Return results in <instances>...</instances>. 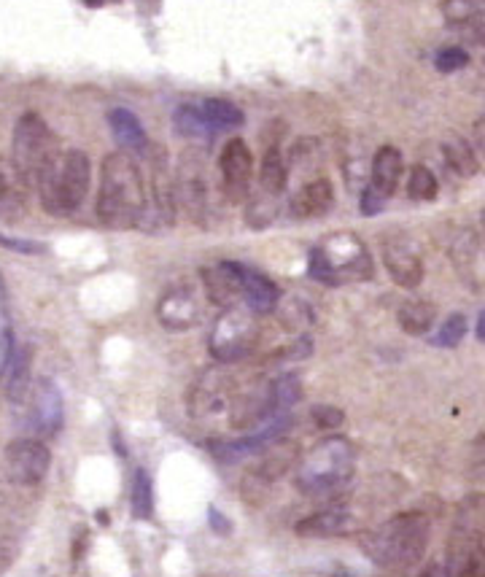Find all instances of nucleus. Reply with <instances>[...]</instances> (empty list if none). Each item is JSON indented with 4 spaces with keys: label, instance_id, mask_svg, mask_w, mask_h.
Returning a JSON list of instances; mask_svg holds the SVG:
<instances>
[{
    "label": "nucleus",
    "instance_id": "nucleus-43",
    "mask_svg": "<svg viewBox=\"0 0 485 577\" xmlns=\"http://www.w3.org/2000/svg\"><path fill=\"white\" fill-rule=\"evenodd\" d=\"M383 203H386V197L378 195L372 187H364L362 192V200H359V208H362L364 216H375L383 208Z\"/></svg>",
    "mask_w": 485,
    "mask_h": 577
},
{
    "label": "nucleus",
    "instance_id": "nucleus-45",
    "mask_svg": "<svg viewBox=\"0 0 485 577\" xmlns=\"http://www.w3.org/2000/svg\"><path fill=\"white\" fill-rule=\"evenodd\" d=\"M472 135H475V149L480 151V154L485 157V116H483V119H477Z\"/></svg>",
    "mask_w": 485,
    "mask_h": 577
},
{
    "label": "nucleus",
    "instance_id": "nucleus-1",
    "mask_svg": "<svg viewBox=\"0 0 485 577\" xmlns=\"http://www.w3.org/2000/svg\"><path fill=\"white\" fill-rule=\"evenodd\" d=\"M146 216V187L130 151H111L100 165L97 219L108 230H133Z\"/></svg>",
    "mask_w": 485,
    "mask_h": 577
},
{
    "label": "nucleus",
    "instance_id": "nucleus-11",
    "mask_svg": "<svg viewBox=\"0 0 485 577\" xmlns=\"http://www.w3.org/2000/svg\"><path fill=\"white\" fill-rule=\"evenodd\" d=\"M221 189L230 203H243L251 195V178H254V154L246 141L232 138L219 157Z\"/></svg>",
    "mask_w": 485,
    "mask_h": 577
},
{
    "label": "nucleus",
    "instance_id": "nucleus-46",
    "mask_svg": "<svg viewBox=\"0 0 485 577\" xmlns=\"http://www.w3.org/2000/svg\"><path fill=\"white\" fill-rule=\"evenodd\" d=\"M0 243H3V246H9V249L27 251V254H33V251H38V246H33V243H25V240H6V238H0Z\"/></svg>",
    "mask_w": 485,
    "mask_h": 577
},
{
    "label": "nucleus",
    "instance_id": "nucleus-20",
    "mask_svg": "<svg viewBox=\"0 0 485 577\" xmlns=\"http://www.w3.org/2000/svg\"><path fill=\"white\" fill-rule=\"evenodd\" d=\"M27 184L17 165L6 157H0V222L14 224L25 216Z\"/></svg>",
    "mask_w": 485,
    "mask_h": 577
},
{
    "label": "nucleus",
    "instance_id": "nucleus-16",
    "mask_svg": "<svg viewBox=\"0 0 485 577\" xmlns=\"http://www.w3.org/2000/svg\"><path fill=\"white\" fill-rule=\"evenodd\" d=\"M203 289L208 302L219 308H232L243 300V265L240 262H216L203 267Z\"/></svg>",
    "mask_w": 485,
    "mask_h": 577
},
{
    "label": "nucleus",
    "instance_id": "nucleus-47",
    "mask_svg": "<svg viewBox=\"0 0 485 577\" xmlns=\"http://www.w3.org/2000/svg\"><path fill=\"white\" fill-rule=\"evenodd\" d=\"M208 518H211L213 526H216V532H219V534H227V532H230V524H227V521L221 518L219 510H213V507H211V513H208Z\"/></svg>",
    "mask_w": 485,
    "mask_h": 577
},
{
    "label": "nucleus",
    "instance_id": "nucleus-38",
    "mask_svg": "<svg viewBox=\"0 0 485 577\" xmlns=\"http://www.w3.org/2000/svg\"><path fill=\"white\" fill-rule=\"evenodd\" d=\"M464 335H467V319H464L461 313H453V316L445 319V324H442L440 332H437L434 343L440 348H453L459 346L461 340H464Z\"/></svg>",
    "mask_w": 485,
    "mask_h": 577
},
{
    "label": "nucleus",
    "instance_id": "nucleus-39",
    "mask_svg": "<svg viewBox=\"0 0 485 577\" xmlns=\"http://www.w3.org/2000/svg\"><path fill=\"white\" fill-rule=\"evenodd\" d=\"M434 65H437V71L440 73H456L469 65V52L467 49H461V46H448V49L437 52Z\"/></svg>",
    "mask_w": 485,
    "mask_h": 577
},
{
    "label": "nucleus",
    "instance_id": "nucleus-5",
    "mask_svg": "<svg viewBox=\"0 0 485 577\" xmlns=\"http://www.w3.org/2000/svg\"><path fill=\"white\" fill-rule=\"evenodd\" d=\"M308 273L310 278L327 286L370 281L372 259L362 240H356L353 235H332L310 251Z\"/></svg>",
    "mask_w": 485,
    "mask_h": 577
},
{
    "label": "nucleus",
    "instance_id": "nucleus-3",
    "mask_svg": "<svg viewBox=\"0 0 485 577\" xmlns=\"http://www.w3.org/2000/svg\"><path fill=\"white\" fill-rule=\"evenodd\" d=\"M356 472V445L348 437H324L294 467V486L305 497H329L348 486Z\"/></svg>",
    "mask_w": 485,
    "mask_h": 577
},
{
    "label": "nucleus",
    "instance_id": "nucleus-28",
    "mask_svg": "<svg viewBox=\"0 0 485 577\" xmlns=\"http://www.w3.org/2000/svg\"><path fill=\"white\" fill-rule=\"evenodd\" d=\"M173 127L181 138H192V141H208L216 135V127L211 125V119L205 114L203 106L194 103H184L176 108L173 114Z\"/></svg>",
    "mask_w": 485,
    "mask_h": 577
},
{
    "label": "nucleus",
    "instance_id": "nucleus-21",
    "mask_svg": "<svg viewBox=\"0 0 485 577\" xmlns=\"http://www.w3.org/2000/svg\"><path fill=\"white\" fill-rule=\"evenodd\" d=\"M335 205V189L332 181L324 176H316L305 181L297 195L291 197V214L297 219H321L329 214V208Z\"/></svg>",
    "mask_w": 485,
    "mask_h": 577
},
{
    "label": "nucleus",
    "instance_id": "nucleus-27",
    "mask_svg": "<svg viewBox=\"0 0 485 577\" xmlns=\"http://www.w3.org/2000/svg\"><path fill=\"white\" fill-rule=\"evenodd\" d=\"M108 125H111V133L119 141L122 151H146L149 149V138H146V130H143L141 119L127 111V108H114L108 114Z\"/></svg>",
    "mask_w": 485,
    "mask_h": 577
},
{
    "label": "nucleus",
    "instance_id": "nucleus-6",
    "mask_svg": "<svg viewBox=\"0 0 485 577\" xmlns=\"http://www.w3.org/2000/svg\"><path fill=\"white\" fill-rule=\"evenodd\" d=\"M92 165L81 149L62 151V157L38 187L41 205L52 216H71L79 211L89 195Z\"/></svg>",
    "mask_w": 485,
    "mask_h": 577
},
{
    "label": "nucleus",
    "instance_id": "nucleus-26",
    "mask_svg": "<svg viewBox=\"0 0 485 577\" xmlns=\"http://www.w3.org/2000/svg\"><path fill=\"white\" fill-rule=\"evenodd\" d=\"M33 421L44 435H54L62 424V397L52 381H38L36 402H33Z\"/></svg>",
    "mask_w": 485,
    "mask_h": 577
},
{
    "label": "nucleus",
    "instance_id": "nucleus-8",
    "mask_svg": "<svg viewBox=\"0 0 485 577\" xmlns=\"http://www.w3.org/2000/svg\"><path fill=\"white\" fill-rule=\"evenodd\" d=\"M480 545H485V494H469L461 499L448 540L450 572H456Z\"/></svg>",
    "mask_w": 485,
    "mask_h": 577
},
{
    "label": "nucleus",
    "instance_id": "nucleus-15",
    "mask_svg": "<svg viewBox=\"0 0 485 577\" xmlns=\"http://www.w3.org/2000/svg\"><path fill=\"white\" fill-rule=\"evenodd\" d=\"M273 416V381L251 383L232 394L230 424L235 429H248Z\"/></svg>",
    "mask_w": 485,
    "mask_h": 577
},
{
    "label": "nucleus",
    "instance_id": "nucleus-9",
    "mask_svg": "<svg viewBox=\"0 0 485 577\" xmlns=\"http://www.w3.org/2000/svg\"><path fill=\"white\" fill-rule=\"evenodd\" d=\"M176 197L178 208H184L186 216L197 224H208L211 216V181L205 160L194 151H186L176 168Z\"/></svg>",
    "mask_w": 485,
    "mask_h": 577
},
{
    "label": "nucleus",
    "instance_id": "nucleus-36",
    "mask_svg": "<svg viewBox=\"0 0 485 577\" xmlns=\"http://www.w3.org/2000/svg\"><path fill=\"white\" fill-rule=\"evenodd\" d=\"M133 513H135V518H151V515H154V491H151V478L143 470L133 472Z\"/></svg>",
    "mask_w": 485,
    "mask_h": 577
},
{
    "label": "nucleus",
    "instance_id": "nucleus-49",
    "mask_svg": "<svg viewBox=\"0 0 485 577\" xmlns=\"http://www.w3.org/2000/svg\"><path fill=\"white\" fill-rule=\"evenodd\" d=\"M477 338L485 343V311L480 313V319H477Z\"/></svg>",
    "mask_w": 485,
    "mask_h": 577
},
{
    "label": "nucleus",
    "instance_id": "nucleus-37",
    "mask_svg": "<svg viewBox=\"0 0 485 577\" xmlns=\"http://www.w3.org/2000/svg\"><path fill=\"white\" fill-rule=\"evenodd\" d=\"M281 321L289 332L300 335L302 329H308L313 324V313H310V308L302 300H289L281 305Z\"/></svg>",
    "mask_w": 485,
    "mask_h": 577
},
{
    "label": "nucleus",
    "instance_id": "nucleus-31",
    "mask_svg": "<svg viewBox=\"0 0 485 577\" xmlns=\"http://www.w3.org/2000/svg\"><path fill=\"white\" fill-rule=\"evenodd\" d=\"M442 154H445V162H448L453 173H459L461 178L477 176V170H480L477 154L461 135H448L445 143H442Z\"/></svg>",
    "mask_w": 485,
    "mask_h": 577
},
{
    "label": "nucleus",
    "instance_id": "nucleus-23",
    "mask_svg": "<svg viewBox=\"0 0 485 577\" xmlns=\"http://www.w3.org/2000/svg\"><path fill=\"white\" fill-rule=\"evenodd\" d=\"M402 173H405L402 151H399L397 146H383V149L375 151V157H372L370 187L388 200V197L397 192Z\"/></svg>",
    "mask_w": 485,
    "mask_h": 577
},
{
    "label": "nucleus",
    "instance_id": "nucleus-40",
    "mask_svg": "<svg viewBox=\"0 0 485 577\" xmlns=\"http://www.w3.org/2000/svg\"><path fill=\"white\" fill-rule=\"evenodd\" d=\"M467 475L472 483H485V432L477 435L472 445H469Z\"/></svg>",
    "mask_w": 485,
    "mask_h": 577
},
{
    "label": "nucleus",
    "instance_id": "nucleus-34",
    "mask_svg": "<svg viewBox=\"0 0 485 577\" xmlns=\"http://www.w3.org/2000/svg\"><path fill=\"white\" fill-rule=\"evenodd\" d=\"M302 397L300 381L294 375H281L273 381V416H281Z\"/></svg>",
    "mask_w": 485,
    "mask_h": 577
},
{
    "label": "nucleus",
    "instance_id": "nucleus-2",
    "mask_svg": "<svg viewBox=\"0 0 485 577\" xmlns=\"http://www.w3.org/2000/svg\"><path fill=\"white\" fill-rule=\"evenodd\" d=\"M432 540V521L418 510L399 513L362 537L364 553L378 567L410 569L424 559Z\"/></svg>",
    "mask_w": 485,
    "mask_h": 577
},
{
    "label": "nucleus",
    "instance_id": "nucleus-24",
    "mask_svg": "<svg viewBox=\"0 0 485 577\" xmlns=\"http://www.w3.org/2000/svg\"><path fill=\"white\" fill-rule=\"evenodd\" d=\"M243 300H246V308L265 316V313H273L278 308L281 292L265 273L243 265Z\"/></svg>",
    "mask_w": 485,
    "mask_h": 577
},
{
    "label": "nucleus",
    "instance_id": "nucleus-35",
    "mask_svg": "<svg viewBox=\"0 0 485 577\" xmlns=\"http://www.w3.org/2000/svg\"><path fill=\"white\" fill-rule=\"evenodd\" d=\"M270 480L262 478L256 470H248L240 480V497L246 502L248 507H262L270 499Z\"/></svg>",
    "mask_w": 485,
    "mask_h": 577
},
{
    "label": "nucleus",
    "instance_id": "nucleus-14",
    "mask_svg": "<svg viewBox=\"0 0 485 577\" xmlns=\"http://www.w3.org/2000/svg\"><path fill=\"white\" fill-rule=\"evenodd\" d=\"M157 316L162 321V327L168 329H192L203 319V302L197 289L189 284H178L165 292V297L159 300Z\"/></svg>",
    "mask_w": 485,
    "mask_h": 577
},
{
    "label": "nucleus",
    "instance_id": "nucleus-4",
    "mask_svg": "<svg viewBox=\"0 0 485 577\" xmlns=\"http://www.w3.org/2000/svg\"><path fill=\"white\" fill-rule=\"evenodd\" d=\"M11 151H14L11 162L17 165L30 189L41 187L44 178L52 173V168L62 157L57 135L52 133V127L46 125L44 116L36 114V111H27L17 119Z\"/></svg>",
    "mask_w": 485,
    "mask_h": 577
},
{
    "label": "nucleus",
    "instance_id": "nucleus-7",
    "mask_svg": "<svg viewBox=\"0 0 485 577\" xmlns=\"http://www.w3.org/2000/svg\"><path fill=\"white\" fill-rule=\"evenodd\" d=\"M256 335H259V329H256L254 311L232 305V308H224L219 319L213 321L208 351L221 364L240 362V359H246L251 354Z\"/></svg>",
    "mask_w": 485,
    "mask_h": 577
},
{
    "label": "nucleus",
    "instance_id": "nucleus-25",
    "mask_svg": "<svg viewBox=\"0 0 485 577\" xmlns=\"http://www.w3.org/2000/svg\"><path fill=\"white\" fill-rule=\"evenodd\" d=\"M30 386H33V351L30 346H17L6 373V397L14 405H22L30 394Z\"/></svg>",
    "mask_w": 485,
    "mask_h": 577
},
{
    "label": "nucleus",
    "instance_id": "nucleus-44",
    "mask_svg": "<svg viewBox=\"0 0 485 577\" xmlns=\"http://www.w3.org/2000/svg\"><path fill=\"white\" fill-rule=\"evenodd\" d=\"M14 559H17V548H14L9 540H3V537H0V575L9 569L11 564H14Z\"/></svg>",
    "mask_w": 485,
    "mask_h": 577
},
{
    "label": "nucleus",
    "instance_id": "nucleus-41",
    "mask_svg": "<svg viewBox=\"0 0 485 577\" xmlns=\"http://www.w3.org/2000/svg\"><path fill=\"white\" fill-rule=\"evenodd\" d=\"M310 416H313V424L318 429H337L345 421V413L335 408V405H318V408H313Z\"/></svg>",
    "mask_w": 485,
    "mask_h": 577
},
{
    "label": "nucleus",
    "instance_id": "nucleus-19",
    "mask_svg": "<svg viewBox=\"0 0 485 577\" xmlns=\"http://www.w3.org/2000/svg\"><path fill=\"white\" fill-rule=\"evenodd\" d=\"M356 529V518L345 507H329L318 513L305 515L302 521L294 524V532L308 540H329V537H345Z\"/></svg>",
    "mask_w": 485,
    "mask_h": 577
},
{
    "label": "nucleus",
    "instance_id": "nucleus-33",
    "mask_svg": "<svg viewBox=\"0 0 485 577\" xmlns=\"http://www.w3.org/2000/svg\"><path fill=\"white\" fill-rule=\"evenodd\" d=\"M437 192H440L437 176L429 168H424V165H415L410 170V176H407V195L418 200V203H429V200L437 197Z\"/></svg>",
    "mask_w": 485,
    "mask_h": 577
},
{
    "label": "nucleus",
    "instance_id": "nucleus-10",
    "mask_svg": "<svg viewBox=\"0 0 485 577\" xmlns=\"http://www.w3.org/2000/svg\"><path fill=\"white\" fill-rule=\"evenodd\" d=\"M49 467H52V453L41 440H33V437L11 440L3 451V470L11 483H19V486L41 483Z\"/></svg>",
    "mask_w": 485,
    "mask_h": 577
},
{
    "label": "nucleus",
    "instance_id": "nucleus-50",
    "mask_svg": "<svg viewBox=\"0 0 485 577\" xmlns=\"http://www.w3.org/2000/svg\"><path fill=\"white\" fill-rule=\"evenodd\" d=\"M483 230H485V208H483Z\"/></svg>",
    "mask_w": 485,
    "mask_h": 577
},
{
    "label": "nucleus",
    "instance_id": "nucleus-13",
    "mask_svg": "<svg viewBox=\"0 0 485 577\" xmlns=\"http://www.w3.org/2000/svg\"><path fill=\"white\" fill-rule=\"evenodd\" d=\"M383 265L391 281L402 289H415L424 281V259L407 235H388L383 240Z\"/></svg>",
    "mask_w": 485,
    "mask_h": 577
},
{
    "label": "nucleus",
    "instance_id": "nucleus-18",
    "mask_svg": "<svg viewBox=\"0 0 485 577\" xmlns=\"http://www.w3.org/2000/svg\"><path fill=\"white\" fill-rule=\"evenodd\" d=\"M232 394H235V389H232L230 375L221 373V370H208L194 383L189 405L197 416H216L219 410L230 408Z\"/></svg>",
    "mask_w": 485,
    "mask_h": 577
},
{
    "label": "nucleus",
    "instance_id": "nucleus-12",
    "mask_svg": "<svg viewBox=\"0 0 485 577\" xmlns=\"http://www.w3.org/2000/svg\"><path fill=\"white\" fill-rule=\"evenodd\" d=\"M450 262L469 289L485 292V235L461 227L450 240Z\"/></svg>",
    "mask_w": 485,
    "mask_h": 577
},
{
    "label": "nucleus",
    "instance_id": "nucleus-17",
    "mask_svg": "<svg viewBox=\"0 0 485 577\" xmlns=\"http://www.w3.org/2000/svg\"><path fill=\"white\" fill-rule=\"evenodd\" d=\"M149 154V168H151V195H154V205H157L159 219L165 224H173L178 211V197H176V173L170 170L168 154L165 149H146Z\"/></svg>",
    "mask_w": 485,
    "mask_h": 577
},
{
    "label": "nucleus",
    "instance_id": "nucleus-22",
    "mask_svg": "<svg viewBox=\"0 0 485 577\" xmlns=\"http://www.w3.org/2000/svg\"><path fill=\"white\" fill-rule=\"evenodd\" d=\"M259 453H262V456H259V462H256L251 470L259 472V475L270 480V483L283 478L286 472L294 470L297 462H300V448H297V443L286 440V437H275V440H270Z\"/></svg>",
    "mask_w": 485,
    "mask_h": 577
},
{
    "label": "nucleus",
    "instance_id": "nucleus-30",
    "mask_svg": "<svg viewBox=\"0 0 485 577\" xmlns=\"http://www.w3.org/2000/svg\"><path fill=\"white\" fill-rule=\"evenodd\" d=\"M397 321L407 335H426L437 321V308L429 300H407L399 305Z\"/></svg>",
    "mask_w": 485,
    "mask_h": 577
},
{
    "label": "nucleus",
    "instance_id": "nucleus-32",
    "mask_svg": "<svg viewBox=\"0 0 485 577\" xmlns=\"http://www.w3.org/2000/svg\"><path fill=\"white\" fill-rule=\"evenodd\" d=\"M205 114L211 119V125L216 127V133H224V130H235V127L243 125V111H240L235 103L221 98H211L203 103Z\"/></svg>",
    "mask_w": 485,
    "mask_h": 577
},
{
    "label": "nucleus",
    "instance_id": "nucleus-29",
    "mask_svg": "<svg viewBox=\"0 0 485 577\" xmlns=\"http://www.w3.org/2000/svg\"><path fill=\"white\" fill-rule=\"evenodd\" d=\"M286 181H289V168H286L281 149L267 146L265 157H262V168H259V192L278 200L283 195V189H286Z\"/></svg>",
    "mask_w": 485,
    "mask_h": 577
},
{
    "label": "nucleus",
    "instance_id": "nucleus-48",
    "mask_svg": "<svg viewBox=\"0 0 485 577\" xmlns=\"http://www.w3.org/2000/svg\"><path fill=\"white\" fill-rule=\"evenodd\" d=\"M421 577H448V569H440V567H432V569H426L424 575Z\"/></svg>",
    "mask_w": 485,
    "mask_h": 577
},
{
    "label": "nucleus",
    "instance_id": "nucleus-42",
    "mask_svg": "<svg viewBox=\"0 0 485 577\" xmlns=\"http://www.w3.org/2000/svg\"><path fill=\"white\" fill-rule=\"evenodd\" d=\"M456 577H485V545H480L456 572Z\"/></svg>",
    "mask_w": 485,
    "mask_h": 577
}]
</instances>
